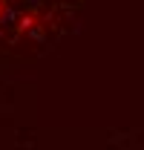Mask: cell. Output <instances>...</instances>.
<instances>
[{"label":"cell","mask_w":144,"mask_h":150,"mask_svg":"<svg viewBox=\"0 0 144 150\" xmlns=\"http://www.w3.org/2000/svg\"><path fill=\"white\" fill-rule=\"evenodd\" d=\"M6 15V0H0V18Z\"/></svg>","instance_id":"6da1fadb"}]
</instances>
